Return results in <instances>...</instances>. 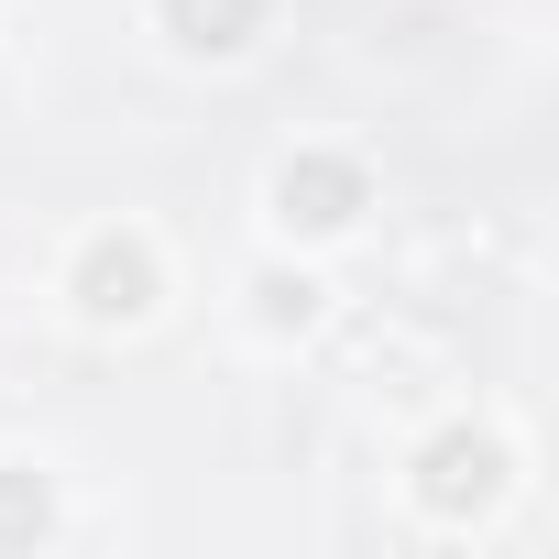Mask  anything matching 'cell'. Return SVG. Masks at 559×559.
<instances>
[{
    "mask_svg": "<svg viewBox=\"0 0 559 559\" xmlns=\"http://www.w3.org/2000/svg\"><path fill=\"white\" fill-rule=\"evenodd\" d=\"M406 493H417L428 526H483V515H504V493H515V450H504V428H472V417L439 428V439L417 450Z\"/></svg>",
    "mask_w": 559,
    "mask_h": 559,
    "instance_id": "1",
    "label": "cell"
},
{
    "mask_svg": "<svg viewBox=\"0 0 559 559\" xmlns=\"http://www.w3.org/2000/svg\"><path fill=\"white\" fill-rule=\"evenodd\" d=\"M67 308H78L88 330H143V319L165 308V252H154V230H88V241L67 252Z\"/></svg>",
    "mask_w": 559,
    "mask_h": 559,
    "instance_id": "2",
    "label": "cell"
},
{
    "mask_svg": "<svg viewBox=\"0 0 559 559\" xmlns=\"http://www.w3.org/2000/svg\"><path fill=\"white\" fill-rule=\"evenodd\" d=\"M362 209H373V165L330 154V143H308V154H286L263 176V219L286 241H341V230H362Z\"/></svg>",
    "mask_w": 559,
    "mask_h": 559,
    "instance_id": "3",
    "label": "cell"
},
{
    "mask_svg": "<svg viewBox=\"0 0 559 559\" xmlns=\"http://www.w3.org/2000/svg\"><path fill=\"white\" fill-rule=\"evenodd\" d=\"M263 23H274V0H154V34H165L176 56H198V67L252 56V45H263Z\"/></svg>",
    "mask_w": 559,
    "mask_h": 559,
    "instance_id": "4",
    "label": "cell"
},
{
    "mask_svg": "<svg viewBox=\"0 0 559 559\" xmlns=\"http://www.w3.org/2000/svg\"><path fill=\"white\" fill-rule=\"evenodd\" d=\"M241 297H252V330H263V341H297V330H319V308H330V286L297 274V263H263Z\"/></svg>",
    "mask_w": 559,
    "mask_h": 559,
    "instance_id": "5",
    "label": "cell"
},
{
    "mask_svg": "<svg viewBox=\"0 0 559 559\" xmlns=\"http://www.w3.org/2000/svg\"><path fill=\"white\" fill-rule=\"evenodd\" d=\"M56 537V483L34 461H0V548H45Z\"/></svg>",
    "mask_w": 559,
    "mask_h": 559,
    "instance_id": "6",
    "label": "cell"
}]
</instances>
